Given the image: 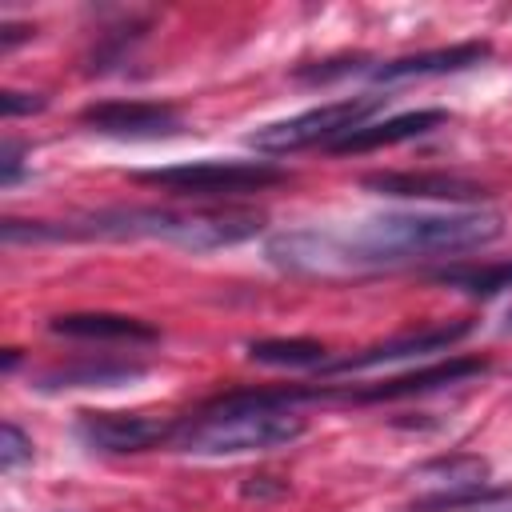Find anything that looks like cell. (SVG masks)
<instances>
[{
  "label": "cell",
  "mask_w": 512,
  "mask_h": 512,
  "mask_svg": "<svg viewBox=\"0 0 512 512\" xmlns=\"http://www.w3.org/2000/svg\"><path fill=\"white\" fill-rule=\"evenodd\" d=\"M264 228V216L252 208H100L68 220H4V244H40V240H168L192 252L228 248L252 240Z\"/></svg>",
  "instance_id": "obj_2"
},
{
  "label": "cell",
  "mask_w": 512,
  "mask_h": 512,
  "mask_svg": "<svg viewBox=\"0 0 512 512\" xmlns=\"http://www.w3.org/2000/svg\"><path fill=\"white\" fill-rule=\"evenodd\" d=\"M388 96H348V100H336V104H320V108H308L300 116H288V120H276V124H264L256 132H248V144L256 152H268V156H284V152H300V148H312V144H332L336 136L352 132L356 124H368V116L376 108H384Z\"/></svg>",
  "instance_id": "obj_5"
},
{
  "label": "cell",
  "mask_w": 512,
  "mask_h": 512,
  "mask_svg": "<svg viewBox=\"0 0 512 512\" xmlns=\"http://www.w3.org/2000/svg\"><path fill=\"white\" fill-rule=\"evenodd\" d=\"M144 376V364L132 360H76V364H60L36 376V388L56 392V388H120Z\"/></svg>",
  "instance_id": "obj_15"
},
{
  "label": "cell",
  "mask_w": 512,
  "mask_h": 512,
  "mask_svg": "<svg viewBox=\"0 0 512 512\" xmlns=\"http://www.w3.org/2000/svg\"><path fill=\"white\" fill-rule=\"evenodd\" d=\"M184 416H164V412H80L76 416V436L92 452L108 456H128V452H148L160 444H172L180 432Z\"/></svg>",
  "instance_id": "obj_6"
},
{
  "label": "cell",
  "mask_w": 512,
  "mask_h": 512,
  "mask_svg": "<svg viewBox=\"0 0 512 512\" xmlns=\"http://www.w3.org/2000/svg\"><path fill=\"white\" fill-rule=\"evenodd\" d=\"M48 328L56 336H72V340H156L160 332L136 316H120V312H64V316H52Z\"/></svg>",
  "instance_id": "obj_14"
},
{
  "label": "cell",
  "mask_w": 512,
  "mask_h": 512,
  "mask_svg": "<svg viewBox=\"0 0 512 512\" xmlns=\"http://www.w3.org/2000/svg\"><path fill=\"white\" fill-rule=\"evenodd\" d=\"M500 212H388L356 228H300L268 240V260L288 272L388 268L420 256H456L500 240Z\"/></svg>",
  "instance_id": "obj_1"
},
{
  "label": "cell",
  "mask_w": 512,
  "mask_h": 512,
  "mask_svg": "<svg viewBox=\"0 0 512 512\" xmlns=\"http://www.w3.org/2000/svg\"><path fill=\"white\" fill-rule=\"evenodd\" d=\"M492 56L488 40H464L452 48H432V52H412V56H396L384 64H372L368 76L376 84H400V80H424V76H448V72H464L476 68Z\"/></svg>",
  "instance_id": "obj_10"
},
{
  "label": "cell",
  "mask_w": 512,
  "mask_h": 512,
  "mask_svg": "<svg viewBox=\"0 0 512 512\" xmlns=\"http://www.w3.org/2000/svg\"><path fill=\"white\" fill-rule=\"evenodd\" d=\"M488 460L476 452H452V456H436L428 464H420L412 472V484L420 488L416 500H452V496H468L488 488Z\"/></svg>",
  "instance_id": "obj_12"
},
{
  "label": "cell",
  "mask_w": 512,
  "mask_h": 512,
  "mask_svg": "<svg viewBox=\"0 0 512 512\" xmlns=\"http://www.w3.org/2000/svg\"><path fill=\"white\" fill-rule=\"evenodd\" d=\"M436 284L444 288H460L468 296H496L504 288H512V260H500V264H452V268H440L432 272Z\"/></svg>",
  "instance_id": "obj_16"
},
{
  "label": "cell",
  "mask_w": 512,
  "mask_h": 512,
  "mask_svg": "<svg viewBox=\"0 0 512 512\" xmlns=\"http://www.w3.org/2000/svg\"><path fill=\"white\" fill-rule=\"evenodd\" d=\"M16 360H20V352H16V348H8V352H4V368L12 372V368H16Z\"/></svg>",
  "instance_id": "obj_25"
},
{
  "label": "cell",
  "mask_w": 512,
  "mask_h": 512,
  "mask_svg": "<svg viewBox=\"0 0 512 512\" xmlns=\"http://www.w3.org/2000/svg\"><path fill=\"white\" fill-rule=\"evenodd\" d=\"M376 196H396V200H484L488 188L464 176L448 172H368L360 180Z\"/></svg>",
  "instance_id": "obj_11"
},
{
  "label": "cell",
  "mask_w": 512,
  "mask_h": 512,
  "mask_svg": "<svg viewBox=\"0 0 512 512\" xmlns=\"http://www.w3.org/2000/svg\"><path fill=\"white\" fill-rule=\"evenodd\" d=\"M24 460H32V440L24 436V428L16 420H4V428H0V468L12 472Z\"/></svg>",
  "instance_id": "obj_20"
},
{
  "label": "cell",
  "mask_w": 512,
  "mask_h": 512,
  "mask_svg": "<svg viewBox=\"0 0 512 512\" xmlns=\"http://www.w3.org/2000/svg\"><path fill=\"white\" fill-rule=\"evenodd\" d=\"M248 360L268 368H328V348L320 340H252Z\"/></svg>",
  "instance_id": "obj_17"
},
{
  "label": "cell",
  "mask_w": 512,
  "mask_h": 512,
  "mask_svg": "<svg viewBox=\"0 0 512 512\" xmlns=\"http://www.w3.org/2000/svg\"><path fill=\"white\" fill-rule=\"evenodd\" d=\"M488 360L484 356H448L440 364L428 368H412L404 376H388L380 384H364V388H332V396L340 400H356V404H380V400H408V396H424V392H440L452 384H464L472 376H484Z\"/></svg>",
  "instance_id": "obj_8"
},
{
  "label": "cell",
  "mask_w": 512,
  "mask_h": 512,
  "mask_svg": "<svg viewBox=\"0 0 512 512\" xmlns=\"http://www.w3.org/2000/svg\"><path fill=\"white\" fill-rule=\"evenodd\" d=\"M408 512H512V488H480L452 500H416Z\"/></svg>",
  "instance_id": "obj_18"
},
{
  "label": "cell",
  "mask_w": 512,
  "mask_h": 512,
  "mask_svg": "<svg viewBox=\"0 0 512 512\" xmlns=\"http://www.w3.org/2000/svg\"><path fill=\"white\" fill-rule=\"evenodd\" d=\"M80 124L112 140H160L184 128L180 108L164 100H100L80 112Z\"/></svg>",
  "instance_id": "obj_7"
},
{
  "label": "cell",
  "mask_w": 512,
  "mask_h": 512,
  "mask_svg": "<svg viewBox=\"0 0 512 512\" xmlns=\"http://www.w3.org/2000/svg\"><path fill=\"white\" fill-rule=\"evenodd\" d=\"M472 332L468 320L460 324H436V328H420V332H404V336H392V340H380L372 348H360L344 360H328V376H348V372H364V368H376V364H392V360H404V356H424V352H444L452 348L456 340H464Z\"/></svg>",
  "instance_id": "obj_9"
},
{
  "label": "cell",
  "mask_w": 512,
  "mask_h": 512,
  "mask_svg": "<svg viewBox=\"0 0 512 512\" xmlns=\"http://www.w3.org/2000/svg\"><path fill=\"white\" fill-rule=\"evenodd\" d=\"M128 180L152 184V188H164L176 196L216 200V196H248V192L272 188V184L288 180V172L268 160H192V164L144 168V172H132Z\"/></svg>",
  "instance_id": "obj_4"
},
{
  "label": "cell",
  "mask_w": 512,
  "mask_h": 512,
  "mask_svg": "<svg viewBox=\"0 0 512 512\" xmlns=\"http://www.w3.org/2000/svg\"><path fill=\"white\" fill-rule=\"evenodd\" d=\"M364 64H368V56H336V60H316V64L296 68V80H304V84H328V80L348 76V72H368Z\"/></svg>",
  "instance_id": "obj_19"
},
{
  "label": "cell",
  "mask_w": 512,
  "mask_h": 512,
  "mask_svg": "<svg viewBox=\"0 0 512 512\" xmlns=\"http://www.w3.org/2000/svg\"><path fill=\"white\" fill-rule=\"evenodd\" d=\"M328 396L332 388H228L184 416L172 444L192 456L272 452L304 436L308 420L300 404Z\"/></svg>",
  "instance_id": "obj_3"
},
{
  "label": "cell",
  "mask_w": 512,
  "mask_h": 512,
  "mask_svg": "<svg viewBox=\"0 0 512 512\" xmlns=\"http://www.w3.org/2000/svg\"><path fill=\"white\" fill-rule=\"evenodd\" d=\"M240 492H244V500H272V496H284V492H288V480H276V476H248Z\"/></svg>",
  "instance_id": "obj_23"
},
{
  "label": "cell",
  "mask_w": 512,
  "mask_h": 512,
  "mask_svg": "<svg viewBox=\"0 0 512 512\" xmlns=\"http://www.w3.org/2000/svg\"><path fill=\"white\" fill-rule=\"evenodd\" d=\"M20 168H24V144L8 136L4 148H0V184L12 188V184L20 180Z\"/></svg>",
  "instance_id": "obj_22"
},
{
  "label": "cell",
  "mask_w": 512,
  "mask_h": 512,
  "mask_svg": "<svg viewBox=\"0 0 512 512\" xmlns=\"http://www.w3.org/2000/svg\"><path fill=\"white\" fill-rule=\"evenodd\" d=\"M448 120L444 108H416V112H400V116H388V120H372V124H356L352 132L336 136L328 144V152H372V148H388V144H404V140H416L432 128H440Z\"/></svg>",
  "instance_id": "obj_13"
},
{
  "label": "cell",
  "mask_w": 512,
  "mask_h": 512,
  "mask_svg": "<svg viewBox=\"0 0 512 512\" xmlns=\"http://www.w3.org/2000/svg\"><path fill=\"white\" fill-rule=\"evenodd\" d=\"M48 104V96H40V92H16V88H8L4 96H0V112L12 120V116H24V112H40Z\"/></svg>",
  "instance_id": "obj_21"
},
{
  "label": "cell",
  "mask_w": 512,
  "mask_h": 512,
  "mask_svg": "<svg viewBox=\"0 0 512 512\" xmlns=\"http://www.w3.org/2000/svg\"><path fill=\"white\" fill-rule=\"evenodd\" d=\"M32 36V28H24V24H4V32H0V48L8 52L16 40H28Z\"/></svg>",
  "instance_id": "obj_24"
}]
</instances>
